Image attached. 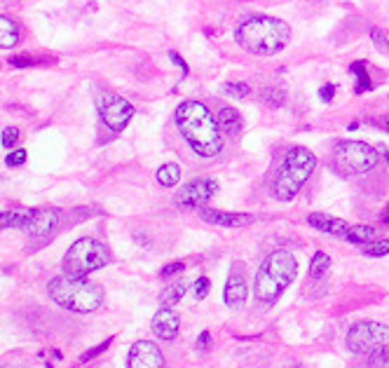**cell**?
<instances>
[{"mask_svg":"<svg viewBox=\"0 0 389 368\" xmlns=\"http://www.w3.org/2000/svg\"><path fill=\"white\" fill-rule=\"evenodd\" d=\"M176 125L181 136L200 158H216L223 151L221 125L200 101H183L176 108Z\"/></svg>","mask_w":389,"mask_h":368,"instance_id":"obj_1","label":"cell"},{"mask_svg":"<svg viewBox=\"0 0 389 368\" xmlns=\"http://www.w3.org/2000/svg\"><path fill=\"white\" fill-rule=\"evenodd\" d=\"M317 167V158L312 155V151H307L303 146H296L286 153V158L279 167V172L272 181V197L279 202H291L296 197L307 179L312 176Z\"/></svg>","mask_w":389,"mask_h":368,"instance_id":"obj_5","label":"cell"},{"mask_svg":"<svg viewBox=\"0 0 389 368\" xmlns=\"http://www.w3.org/2000/svg\"><path fill=\"white\" fill-rule=\"evenodd\" d=\"M108 263H111V251H108L104 242L94 240V237H80L78 242H73L68 247L61 268L68 275L87 277L90 272L106 268Z\"/></svg>","mask_w":389,"mask_h":368,"instance_id":"obj_6","label":"cell"},{"mask_svg":"<svg viewBox=\"0 0 389 368\" xmlns=\"http://www.w3.org/2000/svg\"><path fill=\"white\" fill-rule=\"evenodd\" d=\"M33 209H12V211H3L0 214V230H10V228H19L24 230L26 223L31 221Z\"/></svg>","mask_w":389,"mask_h":368,"instance_id":"obj_18","label":"cell"},{"mask_svg":"<svg viewBox=\"0 0 389 368\" xmlns=\"http://www.w3.org/2000/svg\"><path fill=\"white\" fill-rule=\"evenodd\" d=\"M307 223H310L315 230H322V233H326V235L340 237V240H345L347 230H350V223H345L343 218H336L329 214H310L307 216Z\"/></svg>","mask_w":389,"mask_h":368,"instance_id":"obj_16","label":"cell"},{"mask_svg":"<svg viewBox=\"0 0 389 368\" xmlns=\"http://www.w3.org/2000/svg\"><path fill=\"white\" fill-rule=\"evenodd\" d=\"M59 221H61L59 209H33V216L26 223L24 233L29 237H36V240H47L57 230Z\"/></svg>","mask_w":389,"mask_h":368,"instance_id":"obj_13","label":"cell"},{"mask_svg":"<svg viewBox=\"0 0 389 368\" xmlns=\"http://www.w3.org/2000/svg\"><path fill=\"white\" fill-rule=\"evenodd\" d=\"M378 162H380L378 151L364 141H340L333 148V167L345 176L366 174L378 167Z\"/></svg>","mask_w":389,"mask_h":368,"instance_id":"obj_7","label":"cell"},{"mask_svg":"<svg viewBox=\"0 0 389 368\" xmlns=\"http://www.w3.org/2000/svg\"><path fill=\"white\" fill-rule=\"evenodd\" d=\"M186 270V265H183L181 261H174V263H169V265H165V268L160 270V277H174V275H181V272Z\"/></svg>","mask_w":389,"mask_h":368,"instance_id":"obj_31","label":"cell"},{"mask_svg":"<svg viewBox=\"0 0 389 368\" xmlns=\"http://www.w3.org/2000/svg\"><path fill=\"white\" fill-rule=\"evenodd\" d=\"M368 364L371 366H389V345L387 347H382V350L378 352H373V354H368Z\"/></svg>","mask_w":389,"mask_h":368,"instance_id":"obj_28","label":"cell"},{"mask_svg":"<svg viewBox=\"0 0 389 368\" xmlns=\"http://www.w3.org/2000/svg\"><path fill=\"white\" fill-rule=\"evenodd\" d=\"M263 101L268 106H284V101H286V94L284 90H279V87H265V92H263Z\"/></svg>","mask_w":389,"mask_h":368,"instance_id":"obj_27","label":"cell"},{"mask_svg":"<svg viewBox=\"0 0 389 368\" xmlns=\"http://www.w3.org/2000/svg\"><path fill=\"white\" fill-rule=\"evenodd\" d=\"M333 97H336V85H324L322 90H319V99H322L324 104H331Z\"/></svg>","mask_w":389,"mask_h":368,"instance_id":"obj_35","label":"cell"},{"mask_svg":"<svg viewBox=\"0 0 389 368\" xmlns=\"http://www.w3.org/2000/svg\"><path fill=\"white\" fill-rule=\"evenodd\" d=\"M225 94L237 101H244L251 97V87L247 83H228L225 85Z\"/></svg>","mask_w":389,"mask_h":368,"instance_id":"obj_26","label":"cell"},{"mask_svg":"<svg viewBox=\"0 0 389 368\" xmlns=\"http://www.w3.org/2000/svg\"><path fill=\"white\" fill-rule=\"evenodd\" d=\"M47 293L59 308L75 312V315H90L104 305V291L99 284L87 282L85 277L78 275H68V272L54 277L47 286Z\"/></svg>","mask_w":389,"mask_h":368,"instance_id":"obj_3","label":"cell"},{"mask_svg":"<svg viewBox=\"0 0 389 368\" xmlns=\"http://www.w3.org/2000/svg\"><path fill=\"white\" fill-rule=\"evenodd\" d=\"M375 237H378V230L373 226H350L345 240L352 244H368V242H373Z\"/></svg>","mask_w":389,"mask_h":368,"instance_id":"obj_21","label":"cell"},{"mask_svg":"<svg viewBox=\"0 0 389 368\" xmlns=\"http://www.w3.org/2000/svg\"><path fill=\"white\" fill-rule=\"evenodd\" d=\"M329 270H331V256L324 254V251H317V254L312 256V263H310V277L322 279Z\"/></svg>","mask_w":389,"mask_h":368,"instance_id":"obj_23","label":"cell"},{"mask_svg":"<svg viewBox=\"0 0 389 368\" xmlns=\"http://www.w3.org/2000/svg\"><path fill=\"white\" fill-rule=\"evenodd\" d=\"M197 347H202V352L209 350V331H202V338L197 340Z\"/></svg>","mask_w":389,"mask_h":368,"instance_id":"obj_38","label":"cell"},{"mask_svg":"<svg viewBox=\"0 0 389 368\" xmlns=\"http://www.w3.org/2000/svg\"><path fill=\"white\" fill-rule=\"evenodd\" d=\"M155 176H158V183H160V186L174 188L176 183L181 181V167L176 165V162H169V165H162Z\"/></svg>","mask_w":389,"mask_h":368,"instance_id":"obj_22","label":"cell"},{"mask_svg":"<svg viewBox=\"0 0 389 368\" xmlns=\"http://www.w3.org/2000/svg\"><path fill=\"white\" fill-rule=\"evenodd\" d=\"M371 40L380 47V50H387V47H389V40H387V36L380 29H373L371 31Z\"/></svg>","mask_w":389,"mask_h":368,"instance_id":"obj_33","label":"cell"},{"mask_svg":"<svg viewBox=\"0 0 389 368\" xmlns=\"http://www.w3.org/2000/svg\"><path fill=\"white\" fill-rule=\"evenodd\" d=\"M186 289H188V282H186V279H181V282L172 284L169 289H165V293H162V303H165V305H172V308H174L176 303L183 301V296H186Z\"/></svg>","mask_w":389,"mask_h":368,"instance_id":"obj_24","label":"cell"},{"mask_svg":"<svg viewBox=\"0 0 389 368\" xmlns=\"http://www.w3.org/2000/svg\"><path fill=\"white\" fill-rule=\"evenodd\" d=\"M218 125H221V132L228 136H237L242 132V115L230 106L218 108Z\"/></svg>","mask_w":389,"mask_h":368,"instance_id":"obj_17","label":"cell"},{"mask_svg":"<svg viewBox=\"0 0 389 368\" xmlns=\"http://www.w3.org/2000/svg\"><path fill=\"white\" fill-rule=\"evenodd\" d=\"M24 160H26V151H12L5 162H8L10 167H19V165H24Z\"/></svg>","mask_w":389,"mask_h":368,"instance_id":"obj_34","label":"cell"},{"mask_svg":"<svg viewBox=\"0 0 389 368\" xmlns=\"http://www.w3.org/2000/svg\"><path fill=\"white\" fill-rule=\"evenodd\" d=\"M216 193H218V183L214 179H195V181L186 183V186L179 190L176 202H179L181 207L200 209L202 204H207Z\"/></svg>","mask_w":389,"mask_h":368,"instance_id":"obj_10","label":"cell"},{"mask_svg":"<svg viewBox=\"0 0 389 368\" xmlns=\"http://www.w3.org/2000/svg\"><path fill=\"white\" fill-rule=\"evenodd\" d=\"M389 345V326L378 322H359L347 333V350L352 354H373Z\"/></svg>","mask_w":389,"mask_h":368,"instance_id":"obj_8","label":"cell"},{"mask_svg":"<svg viewBox=\"0 0 389 368\" xmlns=\"http://www.w3.org/2000/svg\"><path fill=\"white\" fill-rule=\"evenodd\" d=\"M150 326H153V333L162 340H174L176 336H179V329H181V317L179 312H176L172 305H165V308H160L158 312H155L153 322H150Z\"/></svg>","mask_w":389,"mask_h":368,"instance_id":"obj_14","label":"cell"},{"mask_svg":"<svg viewBox=\"0 0 389 368\" xmlns=\"http://www.w3.org/2000/svg\"><path fill=\"white\" fill-rule=\"evenodd\" d=\"M111 343H113V338H108L106 343H101V345H97V347H94V350L85 352L83 357H80V361H83V364H85V361H92L94 357H99V354H104V352L108 350V347H111Z\"/></svg>","mask_w":389,"mask_h":368,"instance_id":"obj_30","label":"cell"},{"mask_svg":"<svg viewBox=\"0 0 389 368\" xmlns=\"http://www.w3.org/2000/svg\"><path fill=\"white\" fill-rule=\"evenodd\" d=\"M10 64L15 66V68H31L33 64H36V59H31V57H15V59H10Z\"/></svg>","mask_w":389,"mask_h":368,"instance_id":"obj_36","label":"cell"},{"mask_svg":"<svg viewBox=\"0 0 389 368\" xmlns=\"http://www.w3.org/2000/svg\"><path fill=\"white\" fill-rule=\"evenodd\" d=\"M298 272V261L291 251L277 249L265 258L261 270L256 275L254 282V296L258 303L272 305L282 293L289 289V284L293 282Z\"/></svg>","mask_w":389,"mask_h":368,"instance_id":"obj_4","label":"cell"},{"mask_svg":"<svg viewBox=\"0 0 389 368\" xmlns=\"http://www.w3.org/2000/svg\"><path fill=\"white\" fill-rule=\"evenodd\" d=\"M200 218L223 228H247L254 223V216L251 214H235V211H221V209H200Z\"/></svg>","mask_w":389,"mask_h":368,"instance_id":"obj_15","label":"cell"},{"mask_svg":"<svg viewBox=\"0 0 389 368\" xmlns=\"http://www.w3.org/2000/svg\"><path fill=\"white\" fill-rule=\"evenodd\" d=\"M99 115L101 122L111 129V132H122L134 118V106L127 99L120 97H106L99 101Z\"/></svg>","mask_w":389,"mask_h":368,"instance_id":"obj_9","label":"cell"},{"mask_svg":"<svg viewBox=\"0 0 389 368\" xmlns=\"http://www.w3.org/2000/svg\"><path fill=\"white\" fill-rule=\"evenodd\" d=\"M387 254H389V240H378V237H375L373 242L364 244V256L368 258H382Z\"/></svg>","mask_w":389,"mask_h":368,"instance_id":"obj_25","label":"cell"},{"mask_svg":"<svg viewBox=\"0 0 389 368\" xmlns=\"http://www.w3.org/2000/svg\"><path fill=\"white\" fill-rule=\"evenodd\" d=\"M380 221H382V223H389V204H387V207H385V211H382Z\"/></svg>","mask_w":389,"mask_h":368,"instance_id":"obj_39","label":"cell"},{"mask_svg":"<svg viewBox=\"0 0 389 368\" xmlns=\"http://www.w3.org/2000/svg\"><path fill=\"white\" fill-rule=\"evenodd\" d=\"M247 296H249V289H247V277H244V265L242 263H235L230 268L228 282H225L223 301H225V305H228V308L237 310V308H242V305H244Z\"/></svg>","mask_w":389,"mask_h":368,"instance_id":"obj_12","label":"cell"},{"mask_svg":"<svg viewBox=\"0 0 389 368\" xmlns=\"http://www.w3.org/2000/svg\"><path fill=\"white\" fill-rule=\"evenodd\" d=\"M169 59H172L176 66H181V68H183V73H188V64H186V59H183V57H179V54H176V52H169Z\"/></svg>","mask_w":389,"mask_h":368,"instance_id":"obj_37","label":"cell"},{"mask_svg":"<svg viewBox=\"0 0 389 368\" xmlns=\"http://www.w3.org/2000/svg\"><path fill=\"white\" fill-rule=\"evenodd\" d=\"M17 141H19V129H17V127L3 129V134H0V143H3L5 148H12Z\"/></svg>","mask_w":389,"mask_h":368,"instance_id":"obj_29","label":"cell"},{"mask_svg":"<svg viewBox=\"0 0 389 368\" xmlns=\"http://www.w3.org/2000/svg\"><path fill=\"white\" fill-rule=\"evenodd\" d=\"M19 43V24L10 17H0V50H12Z\"/></svg>","mask_w":389,"mask_h":368,"instance_id":"obj_19","label":"cell"},{"mask_svg":"<svg viewBox=\"0 0 389 368\" xmlns=\"http://www.w3.org/2000/svg\"><path fill=\"white\" fill-rule=\"evenodd\" d=\"M129 368H160L165 366V354L155 343L150 340H139V343L132 345L127 357Z\"/></svg>","mask_w":389,"mask_h":368,"instance_id":"obj_11","label":"cell"},{"mask_svg":"<svg viewBox=\"0 0 389 368\" xmlns=\"http://www.w3.org/2000/svg\"><path fill=\"white\" fill-rule=\"evenodd\" d=\"M235 40L242 50L258 57L282 52L291 40V26L277 17H249L240 24Z\"/></svg>","mask_w":389,"mask_h":368,"instance_id":"obj_2","label":"cell"},{"mask_svg":"<svg viewBox=\"0 0 389 368\" xmlns=\"http://www.w3.org/2000/svg\"><path fill=\"white\" fill-rule=\"evenodd\" d=\"M350 73L357 76V85H354V92L357 94H366L373 90V83H371V76H368V68H366V61H354L350 66Z\"/></svg>","mask_w":389,"mask_h":368,"instance_id":"obj_20","label":"cell"},{"mask_svg":"<svg viewBox=\"0 0 389 368\" xmlns=\"http://www.w3.org/2000/svg\"><path fill=\"white\" fill-rule=\"evenodd\" d=\"M209 289H211L209 277H200V279L195 282V296H197V298H207V296H209Z\"/></svg>","mask_w":389,"mask_h":368,"instance_id":"obj_32","label":"cell"},{"mask_svg":"<svg viewBox=\"0 0 389 368\" xmlns=\"http://www.w3.org/2000/svg\"><path fill=\"white\" fill-rule=\"evenodd\" d=\"M385 129H387V132H389V122H387V125H385Z\"/></svg>","mask_w":389,"mask_h":368,"instance_id":"obj_40","label":"cell"}]
</instances>
